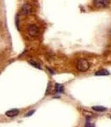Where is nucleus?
Here are the masks:
<instances>
[{
    "label": "nucleus",
    "mask_w": 111,
    "mask_h": 127,
    "mask_svg": "<svg viewBox=\"0 0 111 127\" xmlns=\"http://www.w3.org/2000/svg\"><path fill=\"white\" fill-rule=\"evenodd\" d=\"M29 63L30 64L31 66H33L36 68H38V69L41 70V66H40V64H38V62H36L35 61L33 60H30L29 61Z\"/></svg>",
    "instance_id": "9"
},
{
    "label": "nucleus",
    "mask_w": 111,
    "mask_h": 127,
    "mask_svg": "<svg viewBox=\"0 0 111 127\" xmlns=\"http://www.w3.org/2000/svg\"><path fill=\"white\" fill-rule=\"evenodd\" d=\"M27 30L28 34L29 36H32V37L37 36L39 33V29L34 24H31V25H29Z\"/></svg>",
    "instance_id": "2"
},
{
    "label": "nucleus",
    "mask_w": 111,
    "mask_h": 127,
    "mask_svg": "<svg viewBox=\"0 0 111 127\" xmlns=\"http://www.w3.org/2000/svg\"><path fill=\"white\" fill-rule=\"evenodd\" d=\"M16 26H17V29L19 30V17H18V16H17L16 17Z\"/></svg>",
    "instance_id": "11"
},
{
    "label": "nucleus",
    "mask_w": 111,
    "mask_h": 127,
    "mask_svg": "<svg viewBox=\"0 0 111 127\" xmlns=\"http://www.w3.org/2000/svg\"><path fill=\"white\" fill-rule=\"evenodd\" d=\"M93 3L97 8H103L110 4V0H93Z\"/></svg>",
    "instance_id": "3"
},
{
    "label": "nucleus",
    "mask_w": 111,
    "mask_h": 127,
    "mask_svg": "<svg viewBox=\"0 0 111 127\" xmlns=\"http://www.w3.org/2000/svg\"><path fill=\"white\" fill-rule=\"evenodd\" d=\"M95 75L96 76H106V75H109V72L107 71L106 70L102 69L98 70L97 72H95Z\"/></svg>",
    "instance_id": "7"
},
{
    "label": "nucleus",
    "mask_w": 111,
    "mask_h": 127,
    "mask_svg": "<svg viewBox=\"0 0 111 127\" xmlns=\"http://www.w3.org/2000/svg\"><path fill=\"white\" fill-rule=\"evenodd\" d=\"M52 91L51 90V86H50V83H48V85L47 89H46V94H49Z\"/></svg>",
    "instance_id": "10"
},
{
    "label": "nucleus",
    "mask_w": 111,
    "mask_h": 127,
    "mask_svg": "<svg viewBox=\"0 0 111 127\" xmlns=\"http://www.w3.org/2000/svg\"><path fill=\"white\" fill-rule=\"evenodd\" d=\"M32 11V7L29 4H24L21 8V12L24 15H29L31 13Z\"/></svg>",
    "instance_id": "4"
},
{
    "label": "nucleus",
    "mask_w": 111,
    "mask_h": 127,
    "mask_svg": "<svg viewBox=\"0 0 111 127\" xmlns=\"http://www.w3.org/2000/svg\"><path fill=\"white\" fill-rule=\"evenodd\" d=\"M55 91L57 93H63L64 91V86L59 83H56L55 86Z\"/></svg>",
    "instance_id": "6"
},
{
    "label": "nucleus",
    "mask_w": 111,
    "mask_h": 127,
    "mask_svg": "<svg viewBox=\"0 0 111 127\" xmlns=\"http://www.w3.org/2000/svg\"><path fill=\"white\" fill-rule=\"evenodd\" d=\"M92 109L95 111H98V112H103L106 110V108L102 107V106H95V107H93Z\"/></svg>",
    "instance_id": "8"
},
{
    "label": "nucleus",
    "mask_w": 111,
    "mask_h": 127,
    "mask_svg": "<svg viewBox=\"0 0 111 127\" xmlns=\"http://www.w3.org/2000/svg\"><path fill=\"white\" fill-rule=\"evenodd\" d=\"M90 67V64L85 59H81L76 63V68L81 72H85L89 69Z\"/></svg>",
    "instance_id": "1"
},
{
    "label": "nucleus",
    "mask_w": 111,
    "mask_h": 127,
    "mask_svg": "<svg viewBox=\"0 0 111 127\" xmlns=\"http://www.w3.org/2000/svg\"><path fill=\"white\" fill-rule=\"evenodd\" d=\"M19 113V111L17 109H12L10 110L7 111L6 112V115L8 117H14L17 116Z\"/></svg>",
    "instance_id": "5"
},
{
    "label": "nucleus",
    "mask_w": 111,
    "mask_h": 127,
    "mask_svg": "<svg viewBox=\"0 0 111 127\" xmlns=\"http://www.w3.org/2000/svg\"><path fill=\"white\" fill-rule=\"evenodd\" d=\"M34 112H35V110H31V111H29V112H28V113H27L26 115H25V116H26V117H29V116H32V115H33V113H34Z\"/></svg>",
    "instance_id": "12"
}]
</instances>
